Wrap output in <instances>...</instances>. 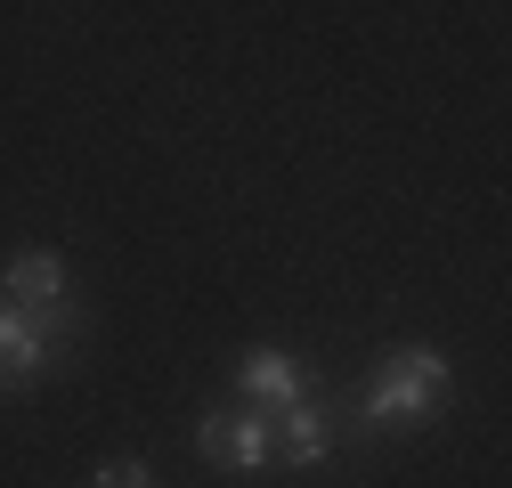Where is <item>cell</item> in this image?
I'll return each instance as SVG.
<instances>
[{"label": "cell", "mask_w": 512, "mask_h": 488, "mask_svg": "<svg viewBox=\"0 0 512 488\" xmlns=\"http://www.w3.org/2000/svg\"><path fill=\"white\" fill-rule=\"evenodd\" d=\"M196 448H204V464H220V472H261V464H269V415L212 407V415L196 423Z\"/></svg>", "instance_id": "obj_3"}, {"label": "cell", "mask_w": 512, "mask_h": 488, "mask_svg": "<svg viewBox=\"0 0 512 488\" xmlns=\"http://www.w3.org/2000/svg\"><path fill=\"white\" fill-rule=\"evenodd\" d=\"M74 318H25V310H0V391H33L41 366L57 358Z\"/></svg>", "instance_id": "obj_2"}, {"label": "cell", "mask_w": 512, "mask_h": 488, "mask_svg": "<svg viewBox=\"0 0 512 488\" xmlns=\"http://www.w3.org/2000/svg\"><path fill=\"white\" fill-rule=\"evenodd\" d=\"M326 448H334V423H326V407H317V399L277 407V423H269V464L301 472V464H326Z\"/></svg>", "instance_id": "obj_5"}, {"label": "cell", "mask_w": 512, "mask_h": 488, "mask_svg": "<svg viewBox=\"0 0 512 488\" xmlns=\"http://www.w3.org/2000/svg\"><path fill=\"white\" fill-rule=\"evenodd\" d=\"M0 310L74 318V310H66V261H57V253H17L9 269H0Z\"/></svg>", "instance_id": "obj_4"}, {"label": "cell", "mask_w": 512, "mask_h": 488, "mask_svg": "<svg viewBox=\"0 0 512 488\" xmlns=\"http://www.w3.org/2000/svg\"><path fill=\"white\" fill-rule=\"evenodd\" d=\"M90 488H147V464H131V456H122V464H106Z\"/></svg>", "instance_id": "obj_7"}, {"label": "cell", "mask_w": 512, "mask_h": 488, "mask_svg": "<svg viewBox=\"0 0 512 488\" xmlns=\"http://www.w3.org/2000/svg\"><path fill=\"white\" fill-rule=\"evenodd\" d=\"M439 391H447V358L431 350V342H415V350H391L366 375V423H382V432H391V423H423L431 407H439Z\"/></svg>", "instance_id": "obj_1"}, {"label": "cell", "mask_w": 512, "mask_h": 488, "mask_svg": "<svg viewBox=\"0 0 512 488\" xmlns=\"http://www.w3.org/2000/svg\"><path fill=\"white\" fill-rule=\"evenodd\" d=\"M236 383H244V399H269V407H293V399H309L301 366H293L285 350H244V358H236Z\"/></svg>", "instance_id": "obj_6"}]
</instances>
